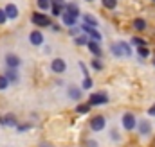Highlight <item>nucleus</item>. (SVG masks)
<instances>
[{
  "mask_svg": "<svg viewBox=\"0 0 155 147\" xmlns=\"http://www.w3.org/2000/svg\"><path fill=\"white\" fill-rule=\"evenodd\" d=\"M132 43L137 45V47H144V45H146V41H144L143 38H132Z\"/></svg>",
  "mask_w": 155,
  "mask_h": 147,
  "instance_id": "24",
  "label": "nucleus"
},
{
  "mask_svg": "<svg viewBox=\"0 0 155 147\" xmlns=\"http://www.w3.org/2000/svg\"><path fill=\"white\" fill-rule=\"evenodd\" d=\"M148 113H150V115H153V117H155V106H152V108L148 110Z\"/></svg>",
  "mask_w": 155,
  "mask_h": 147,
  "instance_id": "34",
  "label": "nucleus"
},
{
  "mask_svg": "<svg viewBox=\"0 0 155 147\" xmlns=\"http://www.w3.org/2000/svg\"><path fill=\"white\" fill-rule=\"evenodd\" d=\"M65 9H67V11H69V13H72V14H79V7H78V4H74V2H72V4H67V5H65Z\"/></svg>",
  "mask_w": 155,
  "mask_h": 147,
  "instance_id": "16",
  "label": "nucleus"
},
{
  "mask_svg": "<svg viewBox=\"0 0 155 147\" xmlns=\"http://www.w3.org/2000/svg\"><path fill=\"white\" fill-rule=\"evenodd\" d=\"M61 9H65V5H52V14L54 16H60L61 14Z\"/></svg>",
  "mask_w": 155,
  "mask_h": 147,
  "instance_id": "23",
  "label": "nucleus"
},
{
  "mask_svg": "<svg viewBox=\"0 0 155 147\" xmlns=\"http://www.w3.org/2000/svg\"><path fill=\"white\" fill-rule=\"evenodd\" d=\"M51 70L56 74H63L65 70H67V63L63 61V59H60V58H56L52 63H51Z\"/></svg>",
  "mask_w": 155,
  "mask_h": 147,
  "instance_id": "3",
  "label": "nucleus"
},
{
  "mask_svg": "<svg viewBox=\"0 0 155 147\" xmlns=\"http://www.w3.org/2000/svg\"><path fill=\"white\" fill-rule=\"evenodd\" d=\"M76 14H72V13H69V11H63V23L65 25H69V27H74L76 25Z\"/></svg>",
  "mask_w": 155,
  "mask_h": 147,
  "instance_id": "9",
  "label": "nucleus"
},
{
  "mask_svg": "<svg viewBox=\"0 0 155 147\" xmlns=\"http://www.w3.org/2000/svg\"><path fill=\"white\" fill-rule=\"evenodd\" d=\"M69 95H71V99H76V101L78 99H81V92H79L78 88H74V86L69 90Z\"/></svg>",
  "mask_w": 155,
  "mask_h": 147,
  "instance_id": "19",
  "label": "nucleus"
},
{
  "mask_svg": "<svg viewBox=\"0 0 155 147\" xmlns=\"http://www.w3.org/2000/svg\"><path fill=\"white\" fill-rule=\"evenodd\" d=\"M27 127H29V126H18V127H16V129H18V131H25V129H27Z\"/></svg>",
  "mask_w": 155,
  "mask_h": 147,
  "instance_id": "33",
  "label": "nucleus"
},
{
  "mask_svg": "<svg viewBox=\"0 0 155 147\" xmlns=\"http://www.w3.org/2000/svg\"><path fill=\"white\" fill-rule=\"evenodd\" d=\"M137 54H139L141 58H148V54H150V52H148V48H146V47H139V48H137Z\"/></svg>",
  "mask_w": 155,
  "mask_h": 147,
  "instance_id": "25",
  "label": "nucleus"
},
{
  "mask_svg": "<svg viewBox=\"0 0 155 147\" xmlns=\"http://www.w3.org/2000/svg\"><path fill=\"white\" fill-rule=\"evenodd\" d=\"M88 110H90V104H88V102H87V104H79V106L76 108L78 113H87Z\"/></svg>",
  "mask_w": 155,
  "mask_h": 147,
  "instance_id": "22",
  "label": "nucleus"
},
{
  "mask_svg": "<svg viewBox=\"0 0 155 147\" xmlns=\"http://www.w3.org/2000/svg\"><path fill=\"white\" fill-rule=\"evenodd\" d=\"M103 5H105L107 9H114L117 5V0H103Z\"/></svg>",
  "mask_w": 155,
  "mask_h": 147,
  "instance_id": "20",
  "label": "nucleus"
},
{
  "mask_svg": "<svg viewBox=\"0 0 155 147\" xmlns=\"http://www.w3.org/2000/svg\"><path fill=\"white\" fill-rule=\"evenodd\" d=\"M7 84H9V79H7L5 75H0V90L7 88Z\"/></svg>",
  "mask_w": 155,
  "mask_h": 147,
  "instance_id": "26",
  "label": "nucleus"
},
{
  "mask_svg": "<svg viewBox=\"0 0 155 147\" xmlns=\"http://www.w3.org/2000/svg\"><path fill=\"white\" fill-rule=\"evenodd\" d=\"M85 23L92 25V27H97V20L92 16V14H85Z\"/></svg>",
  "mask_w": 155,
  "mask_h": 147,
  "instance_id": "18",
  "label": "nucleus"
},
{
  "mask_svg": "<svg viewBox=\"0 0 155 147\" xmlns=\"http://www.w3.org/2000/svg\"><path fill=\"white\" fill-rule=\"evenodd\" d=\"M107 102H108L107 93H92L88 97V104L90 106H99V104H107Z\"/></svg>",
  "mask_w": 155,
  "mask_h": 147,
  "instance_id": "2",
  "label": "nucleus"
},
{
  "mask_svg": "<svg viewBox=\"0 0 155 147\" xmlns=\"http://www.w3.org/2000/svg\"><path fill=\"white\" fill-rule=\"evenodd\" d=\"M87 145H88V147H97V144H96V142H94V140H90V142H88V144H87Z\"/></svg>",
  "mask_w": 155,
  "mask_h": 147,
  "instance_id": "32",
  "label": "nucleus"
},
{
  "mask_svg": "<svg viewBox=\"0 0 155 147\" xmlns=\"http://www.w3.org/2000/svg\"><path fill=\"white\" fill-rule=\"evenodd\" d=\"M83 88H85V90H88V88H92V79H90L88 75H87V77L83 79Z\"/></svg>",
  "mask_w": 155,
  "mask_h": 147,
  "instance_id": "27",
  "label": "nucleus"
},
{
  "mask_svg": "<svg viewBox=\"0 0 155 147\" xmlns=\"http://www.w3.org/2000/svg\"><path fill=\"white\" fill-rule=\"evenodd\" d=\"M90 127H92L94 131H101V129L105 127V117H101V115L94 117V118L90 120Z\"/></svg>",
  "mask_w": 155,
  "mask_h": 147,
  "instance_id": "5",
  "label": "nucleus"
},
{
  "mask_svg": "<svg viewBox=\"0 0 155 147\" xmlns=\"http://www.w3.org/2000/svg\"><path fill=\"white\" fill-rule=\"evenodd\" d=\"M81 29H83L85 33H88V34H90V38H92L94 41H101V34H99V33H97V31H96L92 25H88V23H83V25H81Z\"/></svg>",
  "mask_w": 155,
  "mask_h": 147,
  "instance_id": "6",
  "label": "nucleus"
},
{
  "mask_svg": "<svg viewBox=\"0 0 155 147\" xmlns=\"http://www.w3.org/2000/svg\"><path fill=\"white\" fill-rule=\"evenodd\" d=\"M88 38L87 36H76V45H88Z\"/></svg>",
  "mask_w": 155,
  "mask_h": 147,
  "instance_id": "21",
  "label": "nucleus"
},
{
  "mask_svg": "<svg viewBox=\"0 0 155 147\" xmlns=\"http://www.w3.org/2000/svg\"><path fill=\"white\" fill-rule=\"evenodd\" d=\"M31 20H33L38 27H47V25H49V18H47L43 13H35V14L31 16Z\"/></svg>",
  "mask_w": 155,
  "mask_h": 147,
  "instance_id": "4",
  "label": "nucleus"
},
{
  "mask_svg": "<svg viewBox=\"0 0 155 147\" xmlns=\"http://www.w3.org/2000/svg\"><path fill=\"white\" fill-rule=\"evenodd\" d=\"M0 124H2V126H16V117H15V115L0 117Z\"/></svg>",
  "mask_w": 155,
  "mask_h": 147,
  "instance_id": "11",
  "label": "nucleus"
},
{
  "mask_svg": "<svg viewBox=\"0 0 155 147\" xmlns=\"http://www.w3.org/2000/svg\"><path fill=\"white\" fill-rule=\"evenodd\" d=\"M88 2H92V0H88Z\"/></svg>",
  "mask_w": 155,
  "mask_h": 147,
  "instance_id": "36",
  "label": "nucleus"
},
{
  "mask_svg": "<svg viewBox=\"0 0 155 147\" xmlns=\"http://www.w3.org/2000/svg\"><path fill=\"white\" fill-rule=\"evenodd\" d=\"M112 52H114L116 56H132V48H130V45L124 43V41H119L116 45H112Z\"/></svg>",
  "mask_w": 155,
  "mask_h": 147,
  "instance_id": "1",
  "label": "nucleus"
},
{
  "mask_svg": "<svg viewBox=\"0 0 155 147\" xmlns=\"http://www.w3.org/2000/svg\"><path fill=\"white\" fill-rule=\"evenodd\" d=\"M5 18H7L5 9H0V23H4V22H5Z\"/></svg>",
  "mask_w": 155,
  "mask_h": 147,
  "instance_id": "29",
  "label": "nucleus"
},
{
  "mask_svg": "<svg viewBox=\"0 0 155 147\" xmlns=\"http://www.w3.org/2000/svg\"><path fill=\"white\" fill-rule=\"evenodd\" d=\"M123 126H124L126 129H134V127H135V117H134L132 113H124V117H123Z\"/></svg>",
  "mask_w": 155,
  "mask_h": 147,
  "instance_id": "8",
  "label": "nucleus"
},
{
  "mask_svg": "<svg viewBox=\"0 0 155 147\" xmlns=\"http://www.w3.org/2000/svg\"><path fill=\"white\" fill-rule=\"evenodd\" d=\"M153 2H155V0H153Z\"/></svg>",
  "mask_w": 155,
  "mask_h": 147,
  "instance_id": "37",
  "label": "nucleus"
},
{
  "mask_svg": "<svg viewBox=\"0 0 155 147\" xmlns=\"http://www.w3.org/2000/svg\"><path fill=\"white\" fill-rule=\"evenodd\" d=\"M51 4H52V5H65L63 0H51Z\"/></svg>",
  "mask_w": 155,
  "mask_h": 147,
  "instance_id": "31",
  "label": "nucleus"
},
{
  "mask_svg": "<svg viewBox=\"0 0 155 147\" xmlns=\"http://www.w3.org/2000/svg\"><path fill=\"white\" fill-rule=\"evenodd\" d=\"M5 77L9 79V83H18V74L15 68H7L5 70Z\"/></svg>",
  "mask_w": 155,
  "mask_h": 147,
  "instance_id": "14",
  "label": "nucleus"
},
{
  "mask_svg": "<svg viewBox=\"0 0 155 147\" xmlns=\"http://www.w3.org/2000/svg\"><path fill=\"white\" fill-rule=\"evenodd\" d=\"M29 39H31V43H33V45H41L43 36H41V33H40V31H33V33H31V36H29Z\"/></svg>",
  "mask_w": 155,
  "mask_h": 147,
  "instance_id": "13",
  "label": "nucleus"
},
{
  "mask_svg": "<svg viewBox=\"0 0 155 147\" xmlns=\"http://www.w3.org/2000/svg\"><path fill=\"white\" fill-rule=\"evenodd\" d=\"M88 50L96 56V58H101V48H99V41H88Z\"/></svg>",
  "mask_w": 155,
  "mask_h": 147,
  "instance_id": "10",
  "label": "nucleus"
},
{
  "mask_svg": "<svg viewBox=\"0 0 155 147\" xmlns=\"http://www.w3.org/2000/svg\"><path fill=\"white\" fill-rule=\"evenodd\" d=\"M92 67H94V68H97V70H101V68H103V65H101L97 59H94V61H92Z\"/></svg>",
  "mask_w": 155,
  "mask_h": 147,
  "instance_id": "30",
  "label": "nucleus"
},
{
  "mask_svg": "<svg viewBox=\"0 0 155 147\" xmlns=\"http://www.w3.org/2000/svg\"><path fill=\"white\" fill-rule=\"evenodd\" d=\"M150 127H152V126H150V124H148L146 120H143V122L139 124V131H141L143 135H146V133H150Z\"/></svg>",
  "mask_w": 155,
  "mask_h": 147,
  "instance_id": "17",
  "label": "nucleus"
},
{
  "mask_svg": "<svg viewBox=\"0 0 155 147\" xmlns=\"http://www.w3.org/2000/svg\"><path fill=\"white\" fill-rule=\"evenodd\" d=\"M49 4H51V0H38L40 9H49Z\"/></svg>",
  "mask_w": 155,
  "mask_h": 147,
  "instance_id": "28",
  "label": "nucleus"
},
{
  "mask_svg": "<svg viewBox=\"0 0 155 147\" xmlns=\"http://www.w3.org/2000/svg\"><path fill=\"white\" fill-rule=\"evenodd\" d=\"M5 13H7V18H16L18 16V7L15 4H7L5 5Z\"/></svg>",
  "mask_w": 155,
  "mask_h": 147,
  "instance_id": "12",
  "label": "nucleus"
},
{
  "mask_svg": "<svg viewBox=\"0 0 155 147\" xmlns=\"http://www.w3.org/2000/svg\"><path fill=\"white\" fill-rule=\"evenodd\" d=\"M41 147H52V145H49L47 142H43V144H41Z\"/></svg>",
  "mask_w": 155,
  "mask_h": 147,
  "instance_id": "35",
  "label": "nucleus"
},
{
  "mask_svg": "<svg viewBox=\"0 0 155 147\" xmlns=\"http://www.w3.org/2000/svg\"><path fill=\"white\" fill-rule=\"evenodd\" d=\"M5 65L9 68H16V67H20V58L15 56V54H7L5 56Z\"/></svg>",
  "mask_w": 155,
  "mask_h": 147,
  "instance_id": "7",
  "label": "nucleus"
},
{
  "mask_svg": "<svg viewBox=\"0 0 155 147\" xmlns=\"http://www.w3.org/2000/svg\"><path fill=\"white\" fill-rule=\"evenodd\" d=\"M134 27H135L137 31H144V29H146V22H144L143 18H135V20H134Z\"/></svg>",
  "mask_w": 155,
  "mask_h": 147,
  "instance_id": "15",
  "label": "nucleus"
}]
</instances>
